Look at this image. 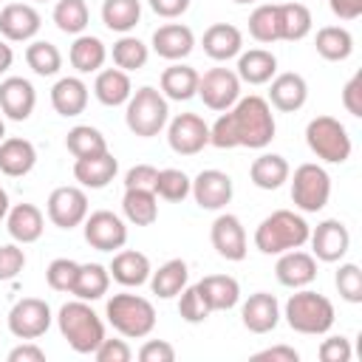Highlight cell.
I'll list each match as a JSON object with an SVG mask.
<instances>
[{
    "instance_id": "6da1fadb",
    "label": "cell",
    "mask_w": 362,
    "mask_h": 362,
    "mask_svg": "<svg viewBox=\"0 0 362 362\" xmlns=\"http://www.w3.org/2000/svg\"><path fill=\"white\" fill-rule=\"evenodd\" d=\"M274 113L272 105L263 96H243L238 99L229 110H223L215 124L209 127V144L221 150L232 147H249V150H263L274 139Z\"/></svg>"
},
{
    "instance_id": "7a4b0ae2",
    "label": "cell",
    "mask_w": 362,
    "mask_h": 362,
    "mask_svg": "<svg viewBox=\"0 0 362 362\" xmlns=\"http://www.w3.org/2000/svg\"><path fill=\"white\" fill-rule=\"evenodd\" d=\"M311 235V226L303 215L291 209H277L266 215L255 229V246L263 255H283L288 249H300Z\"/></svg>"
},
{
    "instance_id": "3957f363",
    "label": "cell",
    "mask_w": 362,
    "mask_h": 362,
    "mask_svg": "<svg viewBox=\"0 0 362 362\" xmlns=\"http://www.w3.org/2000/svg\"><path fill=\"white\" fill-rule=\"evenodd\" d=\"M57 325L62 339L76 351V354H93L96 345L105 339V322L99 314L88 305V300H71L59 308Z\"/></svg>"
},
{
    "instance_id": "277c9868",
    "label": "cell",
    "mask_w": 362,
    "mask_h": 362,
    "mask_svg": "<svg viewBox=\"0 0 362 362\" xmlns=\"http://www.w3.org/2000/svg\"><path fill=\"white\" fill-rule=\"evenodd\" d=\"M283 317H286L291 331L320 337V334H328L334 325V303L325 294H317L311 288H300L297 294H291L286 300Z\"/></svg>"
},
{
    "instance_id": "5b68a950",
    "label": "cell",
    "mask_w": 362,
    "mask_h": 362,
    "mask_svg": "<svg viewBox=\"0 0 362 362\" xmlns=\"http://www.w3.org/2000/svg\"><path fill=\"white\" fill-rule=\"evenodd\" d=\"M105 317L127 339H141L156 328V308L139 294H113L105 305Z\"/></svg>"
},
{
    "instance_id": "8992f818",
    "label": "cell",
    "mask_w": 362,
    "mask_h": 362,
    "mask_svg": "<svg viewBox=\"0 0 362 362\" xmlns=\"http://www.w3.org/2000/svg\"><path fill=\"white\" fill-rule=\"evenodd\" d=\"M167 116H170V107H167V99H164L161 90L144 85L136 93H130L127 110H124V122H127L133 136H139V139L158 136L164 130V124H167Z\"/></svg>"
},
{
    "instance_id": "52a82bcc",
    "label": "cell",
    "mask_w": 362,
    "mask_h": 362,
    "mask_svg": "<svg viewBox=\"0 0 362 362\" xmlns=\"http://www.w3.org/2000/svg\"><path fill=\"white\" fill-rule=\"evenodd\" d=\"M305 144L308 150L328 161V164H342L351 158V136L345 130V124L334 116H317L305 124Z\"/></svg>"
},
{
    "instance_id": "ba28073f",
    "label": "cell",
    "mask_w": 362,
    "mask_h": 362,
    "mask_svg": "<svg viewBox=\"0 0 362 362\" xmlns=\"http://www.w3.org/2000/svg\"><path fill=\"white\" fill-rule=\"evenodd\" d=\"M331 198V175L320 164H300L291 178V201L303 212H320Z\"/></svg>"
},
{
    "instance_id": "9c48e42d",
    "label": "cell",
    "mask_w": 362,
    "mask_h": 362,
    "mask_svg": "<svg viewBox=\"0 0 362 362\" xmlns=\"http://www.w3.org/2000/svg\"><path fill=\"white\" fill-rule=\"evenodd\" d=\"M209 110H229L240 99V79L232 68H209L198 76V93Z\"/></svg>"
},
{
    "instance_id": "30bf717a",
    "label": "cell",
    "mask_w": 362,
    "mask_h": 362,
    "mask_svg": "<svg viewBox=\"0 0 362 362\" xmlns=\"http://www.w3.org/2000/svg\"><path fill=\"white\" fill-rule=\"evenodd\" d=\"M51 308L40 297H23L8 311V331L17 339H37L51 328Z\"/></svg>"
},
{
    "instance_id": "8fae6325",
    "label": "cell",
    "mask_w": 362,
    "mask_h": 362,
    "mask_svg": "<svg viewBox=\"0 0 362 362\" xmlns=\"http://www.w3.org/2000/svg\"><path fill=\"white\" fill-rule=\"evenodd\" d=\"M82 223H85V240L96 252H113V249H122L127 243V226L110 209H96Z\"/></svg>"
},
{
    "instance_id": "7c38bea8",
    "label": "cell",
    "mask_w": 362,
    "mask_h": 362,
    "mask_svg": "<svg viewBox=\"0 0 362 362\" xmlns=\"http://www.w3.org/2000/svg\"><path fill=\"white\" fill-rule=\"evenodd\" d=\"M167 141L178 156H195L209 144V124L198 113H178L167 127Z\"/></svg>"
},
{
    "instance_id": "4fadbf2b",
    "label": "cell",
    "mask_w": 362,
    "mask_h": 362,
    "mask_svg": "<svg viewBox=\"0 0 362 362\" xmlns=\"http://www.w3.org/2000/svg\"><path fill=\"white\" fill-rule=\"evenodd\" d=\"M48 218L59 229H74L88 218V195L79 187H57L48 195Z\"/></svg>"
},
{
    "instance_id": "5bb4252c",
    "label": "cell",
    "mask_w": 362,
    "mask_h": 362,
    "mask_svg": "<svg viewBox=\"0 0 362 362\" xmlns=\"http://www.w3.org/2000/svg\"><path fill=\"white\" fill-rule=\"evenodd\" d=\"M308 240H311L314 257L322 260V263H337L351 249V232L337 218H328V221L317 223V229L308 235Z\"/></svg>"
},
{
    "instance_id": "9a60e30c",
    "label": "cell",
    "mask_w": 362,
    "mask_h": 362,
    "mask_svg": "<svg viewBox=\"0 0 362 362\" xmlns=\"http://www.w3.org/2000/svg\"><path fill=\"white\" fill-rule=\"evenodd\" d=\"M189 192H192V198L201 209H223L232 201L235 187H232V178L223 170H201L192 178Z\"/></svg>"
},
{
    "instance_id": "2e32d148",
    "label": "cell",
    "mask_w": 362,
    "mask_h": 362,
    "mask_svg": "<svg viewBox=\"0 0 362 362\" xmlns=\"http://www.w3.org/2000/svg\"><path fill=\"white\" fill-rule=\"evenodd\" d=\"M209 238H212V246L221 257H226V260H243L246 257V229H243L238 215H232V212L218 215L212 221Z\"/></svg>"
},
{
    "instance_id": "e0dca14e",
    "label": "cell",
    "mask_w": 362,
    "mask_h": 362,
    "mask_svg": "<svg viewBox=\"0 0 362 362\" xmlns=\"http://www.w3.org/2000/svg\"><path fill=\"white\" fill-rule=\"evenodd\" d=\"M34 105H37V93L28 79L8 76L0 82V110L11 122H25L34 113Z\"/></svg>"
},
{
    "instance_id": "ac0fdd59",
    "label": "cell",
    "mask_w": 362,
    "mask_h": 362,
    "mask_svg": "<svg viewBox=\"0 0 362 362\" xmlns=\"http://www.w3.org/2000/svg\"><path fill=\"white\" fill-rule=\"evenodd\" d=\"M42 25V17L34 6L28 3H8L0 11V34L11 42H25L31 40Z\"/></svg>"
},
{
    "instance_id": "d6986e66",
    "label": "cell",
    "mask_w": 362,
    "mask_h": 362,
    "mask_svg": "<svg viewBox=\"0 0 362 362\" xmlns=\"http://www.w3.org/2000/svg\"><path fill=\"white\" fill-rule=\"evenodd\" d=\"M274 274H277L280 286H286V288H305L317 277V257L308 252H300V249H288L280 255Z\"/></svg>"
},
{
    "instance_id": "ffe728a7",
    "label": "cell",
    "mask_w": 362,
    "mask_h": 362,
    "mask_svg": "<svg viewBox=\"0 0 362 362\" xmlns=\"http://www.w3.org/2000/svg\"><path fill=\"white\" fill-rule=\"evenodd\" d=\"M272 88H269V105L277 107L280 113H294L305 105L308 99V85L300 74L294 71H286V74H277L269 79Z\"/></svg>"
},
{
    "instance_id": "44dd1931",
    "label": "cell",
    "mask_w": 362,
    "mask_h": 362,
    "mask_svg": "<svg viewBox=\"0 0 362 362\" xmlns=\"http://www.w3.org/2000/svg\"><path fill=\"white\" fill-rule=\"evenodd\" d=\"M240 320H243V325L252 334H269V331H274L277 322H280V303H277V297L269 294V291L252 294L243 303V308H240Z\"/></svg>"
},
{
    "instance_id": "7402d4cb",
    "label": "cell",
    "mask_w": 362,
    "mask_h": 362,
    "mask_svg": "<svg viewBox=\"0 0 362 362\" xmlns=\"http://www.w3.org/2000/svg\"><path fill=\"white\" fill-rule=\"evenodd\" d=\"M195 48V34L189 25H181V23H167V25H158L153 31V51L170 62H178L184 59L189 51Z\"/></svg>"
},
{
    "instance_id": "603a6c76",
    "label": "cell",
    "mask_w": 362,
    "mask_h": 362,
    "mask_svg": "<svg viewBox=\"0 0 362 362\" xmlns=\"http://www.w3.org/2000/svg\"><path fill=\"white\" fill-rule=\"evenodd\" d=\"M201 45H204V54H206L209 59L226 62V59H232V57L240 54V48H243V34H240V28L232 25V23H215V25H209V28L204 31Z\"/></svg>"
},
{
    "instance_id": "cb8c5ba5",
    "label": "cell",
    "mask_w": 362,
    "mask_h": 362,
    "mask_svg": "<svg viewBox=\"0 0 362 362\" xmlns=\"http://www.w3.org/2000/svg\"><path fill=\"white\" fill-rule=\"evenodd\" d=\"M119 161L113 158V153H99V156H88V158H76L74 161V178L88 187V189H102L116 178Z\"/></svg>"
},
{
    "instance_id": "d4e9b609",
    "label": "cell",
    "mask_w": 362,
    "mask_h": 362,
    "mask_svg": "<svg viewBox=\"0 0 362 362\" xmlns=\"http://www.w3.org/2000/svg\"><path fill=\"white\" fill-rule=\"evenodd\" d=\"M6 229L17 243H34L42 238L45 218L34 204H14L6 212Z\"/></svg>"
},
{
    "instance_id": "484cf974",
    "label": "cell",
    "mask_w": 362,
    "mask_h": 362,
    "mask_svg": "<svg viewBox=\"0 0 362 362\" xmlns=\"http://www.w3.org/2000/svg\"><path fill=\"white\" fill-rule=\"evenodd\" d=\"M195 288L201 291V297L209 305V311H229L240 300V286L229 274H206L204 280L195 283Z\"/></svg>"
},
{
    "instance_id": "4316f807",
    "label": "cell",
    "mask_w": 362,
    "mask_h": 362,
    "mask_svg": "<svg viewBox=\"0 0 362 362\" xmlns=\"http://www.w3.org/2000/svg\"><path fill=\"white\" fill-rule=\"evenodd\" d=\"M37 164V150L28 139L11 136L0 141V173L8 178H20L25 173H31Z\"/></svg>"
},
{
    "instance_id": "83f0119b",
    "label": "cell",
    "mask_w": 362,
    "mask_h": 362,
    "mask_svg": "<svg viewBox=\"0 0 362 362\" xmlns=\"http://www.w3.org/2000/svg\"><path fill=\"white\" fill-rule=\"evenodd\" d=\"M107 272H110V277L119 283V286H144L147 280H150V260H147V255H141V252H136V249H122V252H116L113 255V263L107 266Z\"/></svg>"
},
{
    "instance_id": "f1b7e54d",
    "label": "cell",
    "mask_w": 362,
    "mask_h": 362,
    "mask_svg": "<svg viewBox=\"0 0 362 362\" xmlns=\"http://www.w3.org/2000/svg\"><path fill=\"white\" fill-rule=\"evenodd\" d=\"M51 105L59 116H79L88 107V85L79 76H62L51 88Z\"/></svg>"
},
{
    "instance_id": "f546056e",
    "label": "cell",
    "mask_w": 362,
    "mask_h": 362,
    "mask_svg": "<svg viewBox=\"0 0 362 362\" xmlns=\"http://www.w3.org/2000/svg\"><path fill=\"white\" fill-rule=\"evenodd\" d=\"M238 79L249 85H266L277 74V57L266 48H252L238 54Z\"/></svg>"
},
{
    "instance_id": "4dcf8cb0",
    "label": "cell",
    "mask_w": 362,
    "mask_h": 362,
    "mask_svg": "<svg viewBox=\"0 0 362 362\" xmlns=\"http://www.w3.org/2000/svg\"><path fill=\"white\" fill-rule=\"evenodd\" d=\"M198 71L189 68V65H181V62H173L170 68L161 71V93L164 99H173V102H187L198 93Z\"/></svg>"
},
{
    "instance_id": "1f68e13d",
    "label": "cell",
    "mask_w": 362,
    "mask_h": 362,
    "mask_svg": "<svg viewBox=\"0 0 362 362\" xmlns=\"http://www.w3.org/2000/svg\"><path fill=\"white\" fill-rule=\"evenodd\" d=\"M93 93L107 107L124 105L130 99V93H133V85H130L127 71H122V68H105V71H99L96 74V82H93Z\"/></svg>"
},
{
    "instance_id": "d6a6232c",
    "label": "cell",
    "mask_w": 362,
    "mask_h": 362,
    "mask_svg": "<svg viewBox=\"0 0 362 362\" xmlns=\"http://www.w3.org/2000/svg\"><path fill=\"white\" fill-rule=\"evenodd\" d=\"M288 175H291L288 161L283 156H277V153H263L249 167V178H252V184L257 189H277V187H283L288 181Z\"/></svg>"
},
{
    "instance_id": "836d02e7",
    "label": "cell",
    "mask_w": 362,
    "mask_h": 362,
    "mask_svg": "<svg viewBox=\"0 0 362 362\" xmlns=\"http://www.w3.org/2000/svg\"><path fill=\"white\" fill-rule=\"evenodd\" d=\"M187 277H189V269L181 257H173L167 263L158 266V272H150V288L156 297L161 300H170V297H178L181 288L187 286Z\"/></svg>"
},
{
    "instance_id": "e575fe53",
    "label": "cell",
    "mask_w": 362,
    "mask_h": 362,
    "mask_svg": "<svg viewBox=\"0 0 362 362\" xmlns=\"http://www.w3.org/2000/svg\"><path fill=\"white\" fill-rule=\"evenodd\" d=\"M110 288V272L102 266V263H79V272H76V280H74V288L71 294H76V300H102Z\"/></svg>"
},
{
    "instance_id": "d590c367",
    "label": "cell",
    "mask_w": 362,
    "mask_h": 362,
    "mask_svg": "<svg viewBox=\"0 0 362 362\" xmlns=\"http://www.w3.org/2000/svg\"><path fill=\"white\" fill-rule=\"evenodd\" d=\"M68 59L71 65L79 71V74H93L105 65L107 59V51H105V42L93 34H79L68 51Z\"/></svg>"
},
{
    "instance_id": "8d00e7d4",
    "label": "cell",
    "mask_w": 362,
    "mask_h": 362,
    "mask_svg": "<svg viewBox=\"0 0 362 362\" xmlns=\"http://www.w3.org/2000/svg\"><path fill=\"white\" fill-rule=\"evenodd\" d=\"M314 48H317V54H320L322 59H328V62H342V59H348L351 51H354V37H351V31L342 28V25H325V28L317 31Z\"/></svg>"
},
{
    "instance_id": "74e56055",
    "label": "cell",
    "mask_w": 362,
    "mask_h": 362,
    "mask_svg": "<svg viewBox=\"0 0 362 362\" xmlns=\"http://www.w3.org/2000/svg\"><path fill=\"white\" fill-rule=\"evenodd\" d=\"M124 218L136 226H150L158 218V195L153 189H124L122 198Z\"/></svg>"
},
{
    "instance_id": "f35d334b",
    "label": "cell",
    "mask_w": 362,
    "mask_h": 362,
    "mask_svg": "<svg viewBox=\"0 0 362 362\" xmlns=\"http://www.w3.org/2000/svg\"><path fill=\"white\" fill-rule=\"evenodd\" d=\"M141 20V3L139 0H105L102 3V23L110 31L127 34Z\"/></svg>"
},
{
    "instance_id": "ab89813d",
    "label": "cell",
    "mask_w": 362,
    "mask_h": 362,
    "mask_svg": "<svg viewBox=\"0 0 362 362\" xmlns=\"http://www.w3.org/2000/svg\"><path fill=\"white\" fill-rule=\"evenodd\" d=\"M277 8H280V40L297 42V40L308 37L311 23H314L308 6H303V3H283Z\"/></svg>"
},
{
    "instance_id": "60d3db41",
    "label": "cell",
    "mask_w": 362,
    "mask_h": 362,
    "mask_svg": "<svg viewBox=\"0 0 362 362\" xmlns=\"http://www.w3.org/2000/svg\"><path fill=\"white\" fill-rule=\"evenodd\" d=\"M65 147H68V153H71L74 158H88V156L105 153V150H107V141H105V136H102L96 127H90V124H76V127L68 130Z\"/></svg>"
},
{
    "instance_id": "b9f144b4",
    "label": "cell",
    "mask_w": 362,
    "mask_h": 362,
    "mask_svg": "<svg viewBox=\"0 0 362 362\" xmlns=\"http://www.w3.org/2000/svg\"><path fill=\"white\" fill-rule=\"evenodd\" d=\"M249 34L257 42H277L280 40V8H277V3H260L249 14Z\"/></svg>"
},
{
    "instance_id": "7bdbcfd3",
    "label": "cell",
    "mask_w": 362,
    "mask_h": 362,
    "mask_svg": "<svg viewBox=\"0 0 362 362\" xmlns=\"http://www.w3.org/2000/svg\"><path fill=\"white\" fill-rule=\"evenodd\" d=\"M25 62L37 76H54L62 68V54L54 42L48 40H37L25 48Z\"/></svg>"
},
{
    "instance_id": "ee69618b",
    "label": "cell",
    "mask_w": 362,
    "mask_h": 362,
    "mask_svg": "<svg viewBox=\"0 0 362 362\" xmlns=\"http://www.w3.org/2000/svg\"><path fill=\"white\" fill-rule=\"evenodd\" d=\"M88 20H90V11L85 6V0H59L54 6V23L62 34H82L88 28Z\"/></svg>"
},
{
    "instance_id": "f6af8a7d",
    "label": "cell",
    "mask_w": 362,
    "mask_h": 362,
    "mask_svg": "<svg viewBox=\"0 0 362 362\" xmlns=\"http://www.w3.org/2000/svg\"><path fill=\"white\" fill-rule=\"evenodd\" d=\"M147 57H150V51H147V45L139 40V37H122V40H116L113 42V62H116V68H122V71H139V68H144L147 65Z\"/></svg>"
},
{
    "instance_id": "bcb514c9",
    "label": "cell",
    "mask_w": 362,
    "mask_h": 362,
    "mask_svg": "<svg viewBox=\"0 0 362 362\" xmlns=\"http://www.w3.org/2000/svg\"><path fill=\"white\" fill-rule=\"evenodd\" d=\"M189 187H192V181H189V175L184 170L167 167V170H158V178H156V189L153 192L158 198H164V201L178 204V201H184L189 195Z\"/></svg>"
},
{
    "instance_id": "7dc6e473",
    "label": "cell",
    "mask_w": 362,
    "mask_h": 362,
    "mask_svg": "<svg viewBox=\"0 0 362 362\" xmlns=\"http://www.w3.org/2000/svg\"><path fill=\"white\" fill-rule=\"evenodd\" d=\"M334 283H337V291L345 303H354V305L362 303V272L356 263H342L337 269Z\"/></svg>"
},
{
    "instance_id": "c3c4849f",
    "label": "cell",
    "mask_w": 362,
    "mask_h": 362,
    "mask_svg": "<svg viewBox=\"0 0 362 362\" xmlns=\"http://www.w3.org/2000/svg\"><path fill=\"white\" fill-rule=\"evenodd\" d=\"M76 272H79V263L76 260H68V257H57L48 263L45 269V280L54 291H71L74 288V280H76Z\"/></svg>"
},
{
    "instance_id": "681fc988",
    "label": "cell",
    "mask_w": 362,
    "mask_h": 362,
    "mask_svg": "<svg viewBox=\"0 0 362 362\" xmlns=\"http://www.w3.org/2000/svg\"><path fill=\"white\" fill-rule=\"evenodd\" d=\"M178 314H181V320L184 322H204L212 311H209V305L204 303V297H201V291L195 288V286H184L181 288V300H178Z\"/></svg>"
},
{
    "instance_id": "f907efd6",
    "label": "cell",
    "mask_w": 362,
    "mask_h": 362,
    "mask_svg": "<svg viewBox=\"0 0 362 362\" xmlns=\"http://www.w3.org/2000/svg\"><path fill=\"white\" fill-rule=\"evenodd\" d=\"M25 266V252L17 243L0 246V280H14Z\"/></svg>"
},
{
    "instance_id": "816d5d0a",
    "label": "cell",
    "mask_w": 362,
    "mask_h": 362,
    "mask_svg": "<svg viewBox=\"0 0 362 362\" xmlns=\"http://www.w3.org/2000/svg\"><path fill=\"white\" fill-rule=\"evenodd\" d=\"M96 362H130L133 359V351L124 339H102L93 351Z\"/></svg>"
},
{
    "instance_id": "f5cc1de1",
    "label": "cell",
    "mask_w": 362,
    "mask_h": 362,
    "mask_svg": "<svg viewBox=\"0 0 362 362\" xmlns=\"http://www.w3.org/2000/svg\"><path fill=\"white\" fill-rule=\"evenodd\" d=\"M156 178H158V170L156 167L136 164L124 175V189H156Z\"/></svg>"
},
{
    "instance_id": "db71d44e",
    "label": "cell",
    "mask_w": 362,
    "mask_h": 362,
    "mask_svg": "<svg viewBox=\"0 0 362 362\" xmlns=\"http://www.w3.org/2000/svg\"><path fill=\"white\" fill-rule=\"evenodd\" d=\"M317 354L322 362H348L351 359V342L345 337H328L320 342Z\"/></svg>"
},
{
    "instance_id": "11a10c76",
    "label": "cell",
    "mask_w": 362,
    "mask_h": 362,
    "mask_svg": "<svg viewBox=\"0 0 362 362\" xmlns=\"http://www.w3.org/2000/svg\"><path fill=\"white\" fill-rule=\"evenodd\" d=\"M139 359L141 362H173L175 359V348L167 339H147L139 348Z\"/></svg>"
},
{
    "instance_id": "9f6ffc18",
    "label": "cell",
    "mask_w": 362,
    "mask_h": 362,
    "mask_svg": "<svg viewBox=\"0 0 362 362\" xmlns=\"http://www.w3.org/2000/svg\"><path fill=\"white\" fill-rule=\"evenodd\" d=\"M342 105L351 116H362V74H354L342 88Z\"/></svg>"
},
{
    "instance_id": "6f0895ef",
    "label": "cell",
    "mask_w": 362,
    "mask_h": 362,
    "mask_svg": "<svg viewBox=\"0 0 362 362\" xmlns=\"http://www.w3.org/2000/svg\"><path fill=\"white\" fill-rule=\"evenodd\" d=\"M8 362H45V351L34 345V339H25L23 345L8 351Z\"/></svg>"
},
{
    "instance_id": "680465c9",
    "label": "cell",
    "mask_w": 362,
    "mask_h": 362,
    "mask_svg": "<svg viewBox=\"0 0 362 362\" xmlns=\"http://www.w3.org/2000/svg\"><path fill=\"white\" fill-rule=\"evenodd\" d=\"M150 8H153L158 17L175 20V17H181V14L189 8V0H150Z\"/></svg>"
},
{
    "instance_id": "91938a15",
    "label": "cell",
    "mask_w": 362,
    "mask_h": 362,
    "mask_svg": "<svg viewBox=\"0 0 362 362\" xmlns=\"http://www.w3.org/2000/svg\"><path fill=\"white\" fill-rule=\"evenodd\" d=\"M255 359H272V362H297L300 354L288 345H274V348H266V351H257Z\"/></svg>"
},
{
    "instance_id": "94428289",
    "label": "cell",
    "mask_w": 362,
    "mask_h": 362,
    "mask_svg": "<svg viewBox=\"0 0 362 362\" xmlns=\"http://www.w3.org/2000/svg\"><path fill=\"white\" fill-rule=\"evenodd\" d=\"M328 6L339 20H356L362 14V0H328Z\"/></svg>"
},
{
    "instance_id": "6125c7cd",
    "label": "cell",
    "mask_w": 362,
    "mask_h": 362,
    "mask_svg": "<svg viewBox=\"0 0 362 362\" xmlns=\"http://www.w3.org/2000/svg\"><path fill=\"white\" fill-rule=\"evenodd\" d=\"M11 62H14V51H11V45H6L0 40V74H6L11 68Z\"/></svg>"
},
{
    "instance_id": "be15d7a7",
    "label": "cell",
    "mask_w": 362,
    "mask_h": 362,
    "mask_svg": "<svg viewBox=\"0 0 362 362\" xmlns=\"http://www.w3.org/2000/svg\"><path fill=\"white\" fill-rule=\"evenodd\" d=\"M6 212H8V192L0 187V221L6 218Z\"/></svg>"
},
{
    "instance_id": "e7e4bbea",
    "label": "cell",
    "mask_w": 362,
    "mask_h": 362,
    "mask_svg": "<svg viewBox=\"0 0 362 362\" xmlns=\"http://www.w3.org/2000/svg\"><path fill=\"white\" fill-rule=\"evenodd\" d=\"M3 136H6V124H3V119H0V141H3Z\"/></svg>"
},
{
    "instance_id": "03108f58",
    "label": "cell",
    "mask_w": 362,
    "mask_h": 362,
    "mask_svg": "<svg viewBox=\"0 0 362 362\" xmlns=\"http://www.w3.org/2000/svg\"><path fill=\"white\" fill-rule=\"evenodd\" d=\"M235 3H257V0H235Z\"/></svg>"
}]
</instances>
